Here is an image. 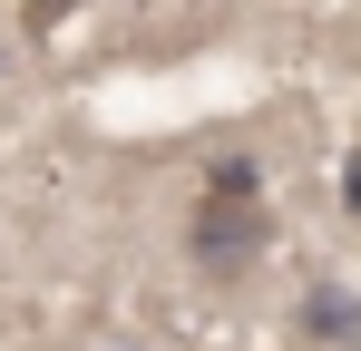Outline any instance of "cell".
<instances>
[{
    "instance_id": "1",
    "label": "cell",
    "mask_w": 361,
    "mask_h": 351,
    "mask_svg": "<svg viewBox=\"0 0 361 351\" xmlns=\"http://www.w3.org/2000/svg\"><path fill=\"white\" fill-rule=\"evenodd\" d=\"M264 244H274V215H264V205L195 195V215H185V264H195L205 283H244V273L264 264Z\"/></svg>"
},
{
    "instance_id": "2",
    "label": "cell",
    "mask_w": 361,
    "mask_h": 351,
    "mask_svg": "<svg viewBox=\"0 0 361 351\" xmlns=\"http://www.w3.org/2000/svg\"><path fill=\"white\" fill-rule=\"evenodd\" d=\"M302 332H312V342H361V302H352L342 283L302 292Z\"/></svg>"
},
{
    "instance_id": "3",
    "label": "cell",
    "mask_w": 361,
    "mask_h": 351,
    "mask_svg": "<svg viewBox=\"0 0 361 351\" xmlns=\"http://www.w3.org/2000/svg\"><path fill=\"white\" fill-rule=\"evenodd\" d=\"M205 195H235V205H254V156H215Z\"/></svg>"
},
{
    "instance_id": "4",
    "label": "cell",
    "mask_w": 361,
    "mask_h": 351,
    "mask_svg": "<svg viewBox=\"0 0 361 351\" xmlns=\"http://www.w3.org/2000/svg\"><path fill=\"white\" fill-rule=\"evenodd\" d=\"M118 351H137V342H118Z\"/></svg>"
}]
</instances>
